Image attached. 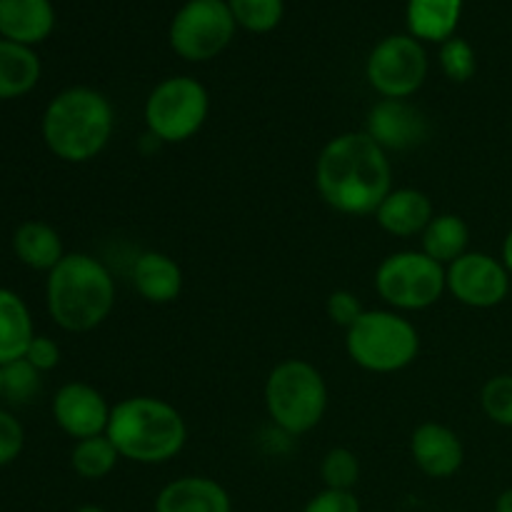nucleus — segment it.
Segmentation results:
<instances>
[{"mask_svg":"<svg viewBox=\"0 0 512 512\" xmlns=\"http://www.w3.org/2000/svg\"><path fill=\"white\" fill-rule=\"evenodd\" d=\"M315 188L335 213L365 218L375 215L393 190V165L365 130H348L330 138L320 150Z\"/></svg>","mask_w":512,"mask_h":512,"instance_id":"f257e3e1","label":"nucleus"},{"mask_svg":"<svg viewBox=\"0 0 512 512\" xmlns=\"http://www.w3.org/2000/svg\"><path fill=\"white\" fill-rule=\"evenodd\" d=\"M115 133L110 98L88 85L65 88L45 105L40 135L50 153L70 165H83L108 148Z\"/></svg>","mask_w":512,"mask_h":512,"instance_id":"f03ea898","label":"nucleus"},{"mask_svg":"<svg viewBox=\"0 0 512 512\" xmlns=\"http://www.w3.org/2000/svg\"><path fill=\"white\" fill-rule=\"evenodd\" d=\"M105 435L123 460L163 465L183 453L188 443V423L168 400L130 395L113 405Z\"/></svg>","mask_w":512,"mask_h":512,"instance_id":"7ed1b4c3","label":"nucleus"},{"mask_svg":"<svg viewBox=\"0 0 512 512\" xmlns=\"http://www.w3.org/2000/svg\"><path fill=\"white\" fill-rule=\"evenodd\" d=\"M45 305L65 333H90L115 308V278L88 253H65L45 280Z\"/></svg>","mask_w":512,"mask_h":512,"instance_id":"20e7f679","label":"nucleus"},{"mask_svg":"<svg viewBox=\"0 0 512 512\" xmlns=\"http://www.w3.org/2000/svg\"><path fill=\"white\" fill-rule=\"evenodd\" d=\"M263 395L268 418L293 438L323 423L330 398L323 373L303 358H288L275 365L265 380Z\"/></svg>","mask_w":512,"mask_h":512,"instance_id":"39448f33","label":"nucleus"},{"mask_svg":"<svg viewBox=\"0 0 512 512\" xmlns=\"http://www.w3.org/2000/svg\"><path fill=\"white\" fill-rule=\"evenodd\" d=\"M345 353L368 373H400L418 360L420 333L398 310H363L345 330Z\"/></svg>","mask_w":512,"mask_h":512,"instance_id":"423d86ee","label":"nucleus"},{"mask_svg":"<svg viewBox=\"0 0 512 512\" xmlns=\"http://www.w3.org/2000/svg\"><path fill=\"white\" fill-rule=\"evenodd\" d=\"M210 115V93L198 78L170 75L145 98L143 118L155 143L178 145L203 130Z\"/></svg>","mask_w":512,"mask_h":512,"instance_id":"0eeeda50","label":"nucleus"},{"mask_svg":"<svg viewBox=\"0 0 512 512\" xmlns=\"http://www.w3.org/2000/svg\"><path fill=\"white\" fill-rule=\"evenodd\" d=\"M375 290L398 313L433 308L448 293L445 265L435 263L423 250H398L375 270Z\"/></svg>","mask_w":512,"mask_h":512,"instance_id":"6e6552de","label":"nucleus"},{"mask_svg":"<svg viewBox=\"0 0 512 512\" xmlns=\"http://www.w3.org/2000/svg\"><path fill=\"white\" fill-rule=\"evenodd\" d=\"M228 0H188L170 23L168 40L178 58L188 63H208L218 58L235 38Z\"/></svg>","mask_w":512,"mask_h":512,"instance_id":"1a4fd4ad","label":"nucleus"},{"mask_svg":"<svg viewBox=\"0 0 512 512\" xmlns=\"http://www.w3.org/2000/svg\"><path fill=\"white\" fill-rule=\"evenodd\" d=\"M428 53L413 35H388L368 55L365 78L370 88L388 100H408L428 78Z\"/></svg>","mask_w":512,"mask_h":512,"instance_id":"9d476101","label":"nucleus"},{"mask_svg":"<svg viewBox=\"0 0 512 512\" xmlns=\"http://www.w3.org/2000/svg\"><path fill=\"white\" fill-rule=\"evenodd\" d=\"M510 278L512 275L503 260L488 253H478V250H468L445 268L448 293L458 303L478 310H488L503 303L510 293Z\"/></svg>","mask_w":512,"mask_h":512,"instance_id":"9b49d317","label":"nucleus"},{"mask_svg":"<svg viewBox=\"0 0 512 512\" xmlns=\"http://www.w3.org/2000/svg\"><path fill=\"white\" fill-rule=\"evenodd\" d=\"M53 420L68 438L85 440L95 435H105L110 420V410L105 395L88 383H65L53 395Z\"/></svg>","mask_w":512,"mask_h":512,"instance_id":"f8f14e48","label":"nucleus"},{"mask_svg":"<svg viewBox=\"0 0 512 512\" xmlns=\"http://www.w3.org/2000/svg\"><path fill=\"white\" fill-rule=\"evenodd\" d=\"M365 133L388 153V150H413L423 145L430 135L425 115L408 100L380 98L370 108L365 120Z\"/></svg>","mask_w":512,"mask_h":512,"instance_id":"ddd939ff","label":"nucleus"},{"mask_svg":"<svg viewBox=\"0 0 512 512\" xmlns=\"http://www.w3.org/2000/svg\"><path fill=\"white\" fill-rule=\"evenodd\" d=\"M410 458L428 478L448 480L458 475L465 463V448L460 435L443 423H420L410 435Z\"/></svg>","mask_w":512,"mask_h":512,"instance_id":"4468645a","label":"nucleus"},{"mask_svg":"<svg viewBox=\"0 0 512 512\" xmlns=\"http://www.w3.org/2000/svg\"><path fill=\"white\" fill-rule=\"evenodd\" d=\"M155 512H233V500L218 480L183 475L160 488Z\"/></svg>","mask_w":512,"mask_h":512,"instance_id":"2eb2a0df","label":"nucleus"},{"mask_svg":"<svg viewBox=\"0 0 512 512\" xmlns=\"http://www.w3.org/2000/svg\"><path fill=\"white\" fill-rule=\"evenodd\" d=\"M435 218L433 200L428 193L418 188H398L390 190L388 198L375 210V220L380 228L393 238H415L423 235L430 220Z\"/></svg>","mask_w":512,"mask_h":512,"instance_id":"dca6fc26","label":"nucleus"},{"mask_svg":"<svg viewBox=\"0 0 512 512\" xmlns=\"http://www.w3.org/2000/svg\"><path fill=\"white\" fill-rule=\"evenodd\" d=\"M55 28L50 0H0V38L20 45L43 43Z\"/></svg>","mask_w":512,"mask_h":512,"instance_id":"f3484780","label":"nucleus"},{"mask_svg":"<svg viewBox=\"0 0 512 512\" xmlns=\"http://www.w3.org/2000/svg\"><path fill=\"white\" fill-rule=\"evenodd\" d=\"M133 288L145 303H173L183 293V268L168 253L145 250L133 263Z\"/></svg>","mask_w":512,"mask_h":512,"instance_id":"a211bd4d","label":"nucleus"},{"mask_svg":"<svg viewBox=\"0 0 512 512\" xmlns=\"http://www.w3.org/2000/svg\"><path fill=\"white\" fill-rule=\"evenodd\" d=\"M13 253L25 268L50 273L65 258L63 238L43 220H25L13 233Z\"/></svg>","mask_w":512,"mask_h":512,"instance_id":"6ab92c4d","label":"nucleus"},{"mask_svg":"<svg viewBox=\"0 0 512 512\" xmlns=\"http://www.w3.org/2000/svg\"><path fill=\"white\" fill-rule=\"evenodd\" d=\"M35 328L28 303L15 290L0 288V368L25 358Z\"/></svg>","mask_w":512,"mask_h":512,"instance_id":"aec40b11","label":"nucleus"},{"mask_svg":"<svg viewBox=\"0 0 512 512\" xmlns=\"http://www.w3.org/2000/svg\"><path fill=\"white\" fill-rule=\"evenodd\" d=\"M463 0H408V30L420 43H445L455 35Z\"/></svg>","mask_w":512,"mask_h":512,"instance_id":"412c9836","label":"nucleus"},{"mask_svg":"<svg viewBox=\"0 0 512 512\" xmlns=\"http://www.w3.org/2000/svg\"><path fill=\"white\" fill-rule=\"evenodd\" d=\"M40 73L43 65L33 48L0 38V103L28 95L40 83Z\"/></svg>","mask_w":512,"mask_h":512,"instance_id":"4be33fe9","label":"nucleus"},{"mask_svg":"<svg viewBox=\"0 0 512 512\" xmlns=\"http://www.w3.org/2000/svg\"><path fill=\"white\" fill-rule=\"evenodd\" d=\"M468 243V223L455 213H438L420 235V250L445 268L468 253Z\"/></svg>","mask_w":512,"mask_h":512,"instance_id":"5701e85b","label":"nucleus"},{"mask_svg":"<svg viewBox=\"0 0 512 512\" xmlns=\"http://www.w3.org/2000/svg\"><path fill=\"white\" fill-rule=\"evenodd\" d=\"M120 453L115 445L110 443L108 435H95V438L75 440L73 450H70V468L75 475L83 480H103L118 465Z\"/></svg>","mask_w":512,"mask_h":512,"instance_id":"b1692460","label":"nucleus"},{"mask_svg":"<svg viewBox=\"0 0 512 512\" xmlns=\"http://www.w3.org/2000/svg\"><path fill=\"white\" fill-rule=\"evenodd\" d=\"M235 23L248 33H270L283 20V0H228Z\"/></svg>","mask_w":512,"mask_h":512,"instance_id":"393cba45","label":"nucleus"},{"mask_svg":"<svg viewBox=\"0 0 512 512\" xmlns=\"http://www.w3.org/2000/svg\"><path fill=\"white\" fill-rule=\"evenodd\" d=\"M320 480L328 490H350L360 480V460L350 448H330L320 460Z\"/></svg>","mask_w":512,"mask_h":512,"instance_id":"a878e982","label":"nucleus"},{"mask_svg":"<svg viewBox=\"0 0 512 512\" xmlns=\"http://www.w3.org/2000/svg\"><path fill=\"white\" fill-rule=\"evenodd\" d=\"M440 68H443L445 78L453 83H468L478 73V55H475L473 45L458 35L440 43Z\"/></svg>","mask_w":512,"mask_h":512,"instance_id":"bb28decb","label":"nucleus"},{"mask_svg":"<svg viewBox=\"0 0 512 512\" xmlns=\"http://www.w3.org/2000/svg\"><path fill=\"white\" fill-rule=\"evenodd\" d=\"M480 408L490 423L512 428V375L503 373L490 378L480 390Z\"/></svg>","mask_w":512,"mask_h":512,"instance_id":"cd10ccee","label":"nucleus"},{"mask_svg":"<svg viewBox=\"0 0 512 512\" xmlns=\"http://www.w3.org/2000/svg\"><path fill=\"white\" fill-rule=\"evenodd\" d=\"M40 390V370L25 358L3 365V398L10 403H30Z\"/></svg>","mask_w":512,"mask_h":512,"instance_id":"c85d7f7f","label":"nucleus"},{"mask_svg":"<svg viewBox=\"0 0 512 512\" xmlns=\"http://www.w3.org/2000/svg\"><path fill=\"white\" fill-rule=\"evenodd\" d=\"M25 448V428L13 413L0 408V468L15 463Z\"/></svg>","mask_w":512,"mask_h":512,"instance_id":"c756f323","label":"nucleus"},{"mask_svg":"<svg viewBox=\"0 0 512 512\" xmlns=\"http://www.w3.org/2000/svg\"><path fill=\"white\" fill-rule=\"evenodd\" d=\"M325 310H328L330 323H335V325H340V328L348 330L350 325H353L355 320L363 315L365 308L360 305V300L355 298V293H350V290H333V293L328 295Z\"/></svg>","mask_w":512,"mask_h":512,"instance_id":"7c9ffc66","label":"nucleus"},{"mask_svg":"<svg viewBox=\"0 0 512 512\" xmlns=\"http://www.w3.org/2000/svg\"><path fill=\"white\" fill-rule=\"evenodd\" d=\"M303 512H363L360 500L350 490L323 488L305 503Z\"/></svg>","mask_w":512,"mask_h":512,"instance_id":"2f4dec72","label":"nucleus"},{"mask_svg":"<svg viewBox=\"0 0 512 512\" xmlns=\"http://www.w3.org/2000/svg\"><path fill=\"white\" fill-rule=\"evenodd\" d=\"M25 360L35 370H40V373H50V370H55L60 365V345L53 338H48V335H35L33 343L28 345Z\"/></svg>","mask_w":512,"mask_h":512,"instance_id":"473e14b6","label":"nucleus"},{"mask_svg":"<svg viewBox=\"0 0 512 512\" xmlns=\"http://www.w3.org/2000/svg\"><path fill=\"white\" fill-rule=\"evenodd\" d=\"M495 512H512V488L503 490L495 500Z\"/></svg>","mask_w":512,"mask_h":512,"instance_id":"72a5a7b5","label":"nucleus"},{"mask_svg":"<svg viewBox=\"0 0 512 512\" xmlns=\"http://www.w3.org/2000/svg\"><path fill=\"white\" fill-rule=\"evenodd\" d=\"M503 265L512 275V228L508 230V235H505V240H503Z\"/></svg>","mask_w":512,"mask_h":512,"instance_id":"f704fd0d","label":"nucleus"},{"mask_svg":"<svg viewBox=\"0 0 512 512\" xmlns=\"http://www.w3.org/2000/svg\"><path fill=\"white\" fill-rule=\"evenodd\" d=\"M75 512H108V510L100 508V505H83V508H78Z\"/></svg>","mask_w":512,"mask_h":512,"instance_id":"c9c22d12","label":"nucleus"},{"mask_svg":"<svg viewBox=\"0 0 512 512\" xmlns=\"http://www.w3.org/2000/svg\"><path fill=\"white\" fill-rule=\"evenodd\" d=\"M0 400H3V368H0Z\"/></svg>","mask_w":512,"mask_h":512,"instance_id":"e433bc0d","label":"nucleus"}]
</instances>
